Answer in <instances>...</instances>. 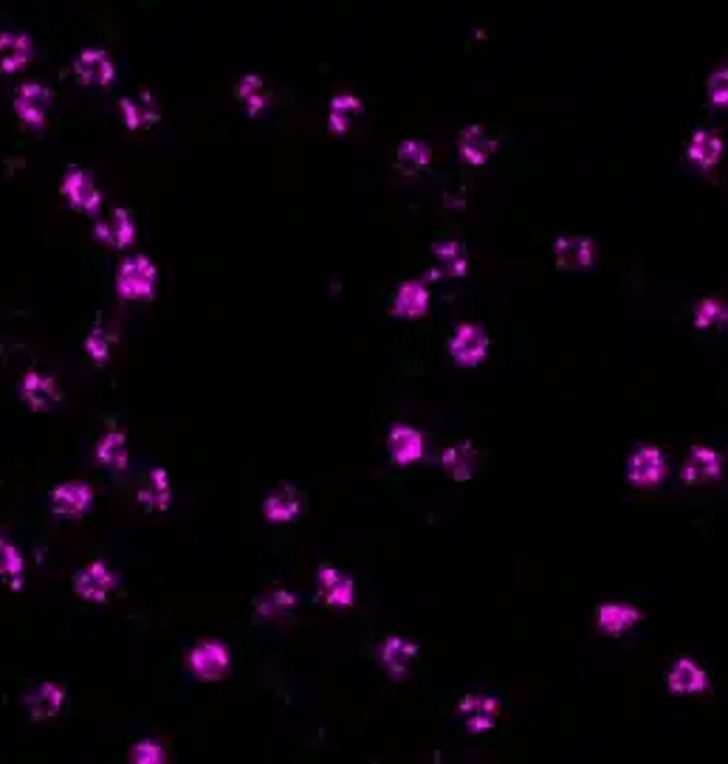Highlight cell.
Masks as SVG:
<instances>
[{"label": "cell", "instance_id": "cell-26", "mask_svg": "<svg viewBox=\"0 0 728 764\" xmlns=\"http://www.w3.org/2000/svg\"><path fill=\"white\" fill-rule=\"evenodd\" d=\"M726 153V144L720 139V133L714 130H695L689 147H686V158L695 164L697 170H714L720 164V158Z\"/></svg>", "mask_w": 728, "mask_h": 764}, {"label": "cell", "instance_id": "cell-28", "mask_svg": "<svg viewBox=\"0 0 728 764\" xmlns=\"http://www.w3.org/2000/svg\"><path fill=\"white\" fill-rule=\"evenodd\" d=\"M32 40L23 32H0V71L17 74L20 68L32 63Z\"/></svg>", "mask_w": 728, "mask_h": 764}, {"label": "cell", "instance_id": "cell-4", "mask_svg": "<svg viewBox=\"0 0 728 764\" xmlns=\"http://www.w3.org/2000/svg\"><path fill=\"white\" fill-rule=\"evenodd\" d=\"M723 468H726V460L723 454L712 449V446H692L686 460L681 466V480L683 485H709L717 483L723 477Z\"/></svg>", "mask_w": 728, "mask_h": 764}, {"label": "cell", "instance_id": "cell-31", "mask_svg": "<svg viewBox=\"0 0 728 764\" xmlns=\"http://www.w3.org/2000/svg\"><path fill=\"white\" fill-rule=\"evenodd\" d=\"M173 499V488H170V474L164 468H153L147 474V480L139 488V502L144 511H167Z\"/></svg>", "mask_w": 728, "mask_h": 764}, {"label": "cell", "instance_id": "cell-20", "mask_svg": "<svg viewBox=\"0 0 728 764\" xmlns=\"http://www.w3.org/2000/svg\"><path fill=\"white\" fill-rule=\"evenodd\" d=\"M666 686H669L672 694L692 697V694H703L709 688V677H706V671L700 669L692 657H678L672 663L669 674H666Z\"/></svg>", "mask_w": 728, "mask_h": 764}, {"label": "cell", "instance_id": "cell-13", "mask_svg": "<svg viewBox=\"0 0 728 764\" xmlns=\"http://www.w3.org/2000/svg\"><path fill=\"white\" fill-rule=\"evenodd\" d=\"M387 452H390V460H393L396 466H412V463L424 460L427 440H424V435H421L415 426L396 423V426L387 432Z\"/></svg>", "mask_w": 728, "mask_h": 764}, {"label": "cell", "instance_id": "cell-2", "mask_svg": "<svg viewBox=\"0 0 728 764\" xmlns=\"http://www.w3.org/2000/svg\"><path fill=\"white\" fill-rule=\"evenodd\" d=\"M187 666L198 680L218 683L232 669V652L223 646L221 640H201L187 657Z\"/></svg>", "mask_w": 728, "mask_h": 764}, {"label": "cell", "instance_id": "cell-35", "mask_svg": "<svg viewBox=\"0 0 728 764\" xmlns=\"http://www.w3.org/2000/svg\"><path fill=\"white\" fill-rule=\"evenodd\" d=\"M728 322V308L723 299L706 297L697 302L695 308V328L697 330H712V328H726Z\"/></svg>", "mask_w": 728, "mask_h": 764}, {"label": "cell", "instance_id": "cell-23", "mask_svg": "<svg viewBox=\"0 0 728 764\" xmlns=\"http://www.w3.org/2000/svg\"><path fill=\"white\" fill-rule=\"evenodd\" d=\"M94 237L99 243L111 246V249H127L136 240V220L127 209H116L111 218L96 223Z\"/></svg>", "mask_w": 728, "mask_h": 764}, {"label": "cell", "instance_id": "cell-39", "mask_svg": "<svg viewBox=\"0 0 728 764\" xmlns=\"http://www.w3.org/2000/svg\"><path fill=\"white\" fill-rule=\"evenodd\" d=\"M706 94H709V102L714 108H726L728 105V71L726 68H717L712 71V77L706 79Z\"/></svg>", "mask_w": 728, "mask_h": 764}, {"label": "cell", "instance_id": "cell-29", "mask_svg": "<svg viewBox=\"0 0 728 764\" xmlns=\"http://www.w3.org/2000/svg\"><path fill=\"white\" fill-rule=\"evenodd\" d=\"M235 96H238V102L252 119L263 116V113L271 108V99H274L269 88H266L263 77H257V74L240 77L238 85H235Z\"/></svg>", "mask_w": 728, "mask_h": 764}, {"label": "cell", "instance_id": "cell-3", "mask_svg": "<svg viewBox=\"0 0 728 764\" xmlns=\"http://www.w3.org/2000/svg\"><path fill=\"white\" fill-rule=\"evenodd\" d=\"M489 350V333L480 328V325H472V322L458 325L455 333H452V339H449V356H452L455 364H460V367H477V364H483L486 356H489Z\"/></svg>", "mask_w": 728, "mask_h": 764}, {"label": "cell", "instance_id": "cell-27", "mask_svg": "<svg viewBox=\"0 0 728 764\" xmlns=\"http://www.w3.org/2000/svg\"><path fill=\"white\" fill-rule=\"evenodd\" d=\"M441 466H444V471L455 483H469L477 474L480 457H477L475 446L463 440V443H455V446H446L444 454H441Z\"/></svg>", "mask_w": 728, "mask_h": 764}, {"label": "cell", "instance_id": "cell-14", "mask_svg": "<svg viewBox=\"0 0 728 764\" xmlns=\"http://www.w3.org/2000/svg\"><path fill=\"white\" fill-rule=\"evenodd\" d=\"M317 587L319 598H322L328 607L348 609L356 604V584H353V578L339 573L331 564H322L317 570Z\"/></svg>", "mask_w": 728, "mask_h": 764}, {"label": "cell", "instance_id": "cell-6", "mask_svg": "<svg viewBox=\"0 0 728 764\" xmlns=\"http://www.w3.org/2000/svg\"><path fill=\"white\" fill-rule=\"evenodd\" d=\"M666 477V454L658 446H638L627 463V480L635 488H655Z\"/></svg>", "mask_w": 728, "mask_h": 764}, {"label": "cell", "instance_id": "cell-9", "mask_svg": "<svg viewBox=\"0 0 728 764\" xmlns=\"http://www.w3.org/2000/svg\"><path fill=\"white\" fill-rule=\"evenodd\" d=\"M74 74L88 88H108L116 79V65L105 48H85L74 60Z\"/></svg>", "mask_w": 728, "mask_h": 764}, {"label": "cell", "instance_id": "cell-34", "mask_svg": "<svg viewBox=\"0 0 728 764\" xmlns=\"http://www.w3.org/2000/svg\"><path fill=\"white\" fill-rule=\"evenodd\" d=\"M96 460H99V463H102L105 468H113V471H125L127 463H130L125 432L111 429L108 435L102 437V440L96 443Z\"/></svg>", "mask_w": 728, "mask_h": 764}, {"label": "cell", "instance_id": "cell-38", "mask_svg": "<svg viewBox=\"0 0 728 764\" xmlns=\"http://www.w3.org/2000/svg\"><path fill=\"white\" fill-rule=\"evenodd\" d=\"M130 762L136 764H161L167 762V750L156 739H142L130 748Z\"/></svg>", "mask_w": 728, "mask_h": 764}, {"label": "cell", "instance_id": "cell-12", "mask_svg": "<svg viewBox=\"0 0 728 764\" xmlns=\"http://www.w3.org/2000/svg\"><path fill=\"white\" fill-rule=\"evenodd\" d=\"M116 581H119V578H116V573H113L108 564L91 562L74 576V593L80 595L82 601L102 604V601H108V595L116 590Z\"/></svg>", "mask_w": 728, "mask_h": 764}, {"label": "cell", "instance_id": "cell-19", "mask_svg": "<svg viewBox=\"0 0 728 764\" xmlns=\"http://www.w3.org/2000/svg\"><path fill=\"white\" fill-rule=\"evenodd\" d=\"M390 313L396 319H421L429 313V288L424 280H407L398 285Z\"/></svg>", "mask_w": 728, "mask_h": 764}, {"label": "cell", "instance_id": "cell-37", "mask_svg": "<svg viewBox=\"0 0 728 764\" xmlns=\"http://www.w3.org/2000/svg\"><path fill=\"white\" fill-rule=\"evenodd\" d=\"M113 350V336L105 328H94L85 339V353L96 361V364H105L111 359Z\"/></svg>", "mask_w": 728, "mask_h": 764}, {"label": "cell", "instance_id": "cell-15", "mask_svg": "<svg viewBox=\"0 0 728 764\" xmlns=\"http://www.w3.org/2000/svg\"><path fill=\"white\" fill-rule=\"evenodd\" d=\"M302 508H305V494L294 485H280L277 491H271L269 497L263 499V516L271 525L294 522L302 514Z\"/></svg>", "mask_w": 728, "mask_h": 764}, {"label": "cell", "instance_id": "cell-18", "mask_svg": "<svg viewBox=\"0 0 728 764\" xmlns=\"http://www.w3.org/2000/svg\"><path fill=\"white\" fill-rule=\"evenodd\" d=\"M644 621V612L633 604H621V601H610V604H599L596 607V626L599 632L610 635V638H618L624 635L627 629H633L635 624Z\"/></svg>", "mask_w": 728, "mask_h": 764}, {"label": "cell", "instance_id": "cell-8", "mask_svg": "<svg viewBox=\"0 0 728 764\" xmlns=\"http://www.w3.org/2000/svg\"><path fill=\"white\" fill-rule=\"evenodd\" d=\"M63 195L65 201L71 203L77 212H85V215H96L99 206H102V192L96 187L94 175L88 170H82V167H74V170L65 172Z\"/></svg>", "mask_w": 728, "mask_h": 764}, {"label": "cell", "instance_id": "cell-5", "mask_svg": "<svg viewBox=\"0 0 728 764\" xmlns=\"http://www.w3.org/2000/svg\"><path fill=\"white\" fill-rule=\"evenodd\" d=\"M51 102H54V96H51V91H48L46 85H40V82L20 85L15 96L17 119L26 127H32V130H40V127L48 122Z\"/></svg>", "mask_w": 728, "mask_h": 764}, {"label": "cell", "instance_id": "cell-30", "mask_svg": "<svg viewBox=\"0 0 728 764\" xmlns=\"http://www.w3.org/2000/svg\"><path fill=\"white\" fill-rule=\"evenodd\" d=\"M23 702H26V708H29V714L34 719H51L60 714V708H63L65 702V691L57 683H37L23 697Z\"/></svg>", "mask_w": 728, "mask_h": 764}, {"label": "cell", "instance_id": "cell-32", "mask_svg": "<svg viewBox=\"0 0 728 764\" xmlns=\"http://www.w3.org/2000/svg\"><path fill=\"white\" fill-rule=\"evenodd\" d=\"M362 99L356 94H339L331 99V108H328V130L333 136H342L348 133L353 122L362 116Z\"/></svg>", "mask_w": 728, "mask_h": 764}, {"label": "cell", "instance_id": "cell-1", "mask_svg": "<svg viewBox=\"0 0 728 764\" xmlns=\"http://www.w3.org/2000/svg\"><path fill=\"white\" fill-rule=\"evenodd\" d=\"M156 282H159V271L153 266V260L136 254V257H127L125 263L119 266L116 291L127 302H147L156 294Z\"/></svg>", "mask_w": 728, "mask_h": 764}, {"label": "cell", "instance_id": "cell-16", "mask_svg": "<svg viewBox=\"0 0 728 764\" xmlns=\"http://www.w3.org/2000/svg\"><path fill=\"white\" fill-rule=\"evenodd\" d=\"M497 139L489 136L480 125H469L460 130L458 136V153L469 167H486L494 153H497Z\"/></svg>", "mask_w": 728, "mask_h": 764}, {"label": "cell", "instance_id": "cell-17", "mask_svg": "<svg viewBox=\"0 0 728 764\" xmlns=\"http://www.w3.org/2000/svg\"><path fill=\"white\" fill-rule=\"evenodd\" d=\"M415 657H418V646L410 643V640H404L401 635H390V638L381 640L379 663L381 669L387 671L393 680H404L407 677Z\"/></svg>", "mask_w": 728, "mask_h": 764}, {"label": "cell", "instance_id": "cell-36", "mask_svg": "<svg viewBox=\"0 0 728 764\" xmlns=\"http://www.w3.org/2000/svg\"><path fill=\"white\" fill-rule=\"evenodd\" d=\"M23 570H26L23 553L9 539H0V578H9V581L17 584L20 576H23Z\"/></svg>", "mask_w": 728, "mask_h": 764}, {"label": "cell", "instance_id": "cell-25", "mask_svg": "<svg viewBox=\"0 0 728 764\" xmlns=\"http://www.w3.org/2000/svg\"><path fill=\"white\" fill-rule=\"evenodd\" d=\"M20 398L26 401V404L37 409V412H43L51 404H57L60 398H63V392L57 387V381L46 373H32L23 375V381H20Z\"/></svg>", "mask_w": 728, "mask_h": 764}, {"label": "cell", "instance_id": "cell-11", "mask_svg": "<svg viewBox=\"0 0 728 764\" xmlns=\"http://www.w3.org/2000/svg\"><path fill=\"white\" fill-rule=\"evenodd\" d=\"M469 271V254L458 240H435L432 243V268H429V280H444V277H466Z\"/></svg>", "mask_w": 728, "mask_h": 764}, {"label": "cell", "instance_id": "cell-21", "mask_svg": "<svg viewBox=\"0 0 728 764\" xmlns=\"http://www.w3.org/2000/svg\"><path fill=\"white\" fill-rule=\"evenodd\" d=\"M94 505V488L88 483H60L51 491V511L57 516H82Z\"/></svg>", "mask_w": 728, "mask_h": 764}, {"label": "cell", "instance_id": "cell-22", "mask_svg": "<svg viewBox=\"0 0 728 764\" xmlns=\"http://www.w3.org/2000/svg\"><path fill=\"white\" fill-rule=\"evenodd\" d=\"M119 113H122V122H125L127 130H147V127L159 125L161 119L159 102L147 91L136 96H125L119 102Z\"/></svg>", "mask_w": 728, "mask_h": 764}, {"label": "cell", "instance_id": "cell-10", "mask_svg": "<svg viewBox=\"0 0 728 764\" xmlns=\"http://www.w3.org/2000/svg\"><path fill=\"white\" fill-rule=\"evenodd\" d=\"M554 260L562 271H587L596 263V243L585 234H562L554 243Z\"/></svg>", "mask_w": 728, "mask_h": 764}, {"label": "cell", "instance_id": "cell-24", "mask_svg": "<svg viewBox=\"0 0 728 764\" xmlns=\"http://www.w3.org/2000/svg\"><path fill=\"white\" fill-rule=\"evenodd\" d=\"M294 609H297V595L277 587V590H269V593L254 598L252 621L257 626L274 624V621H280L285 615H291Z\"/></svg>", "mask_w": 728, "mask_h": 764}, {"label": "cell", "instance_id": "cell-7", "mask_svg": "<svg viewBox=\"0 0 728 764\" xmlns=\"http://www.w3.org/2000/svg\"><path fill=\"white\" fill-rule=\"evenodd\" d=\"M458 711L466 731L486 733L497 725V719L503 714V705L491 694H466V697H460Z\"/></svg>", "mask_w": 728, "mask_h": 764}, {"label": "cell", "instance_id": "cell-33", "mask_svg": "<svg viewBox=\"0 0 728 764\" xmlns=\"http://www.w3.org/2000/svg\"><path fill=\"white\" fill-rule=\"evenodd\" d=\"M432 164V147L421 139H407L398 144L396 170L401 175H421Z\"/></svg>", "mask_w": 728, "mask_h": 764}]
</instances>
